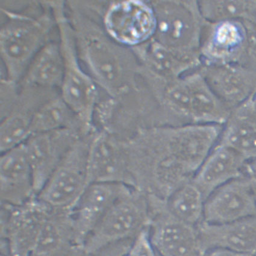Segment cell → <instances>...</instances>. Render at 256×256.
Returning a JSON list of instances; mask_svg holds the SVG:
<instances>
[{"label":"cell","instance_id":"cell-17","mask_svg":"<svg viewBox=\"0 0 256 256\" xmlns=\"http://www.w3.org/2000/svg\"><path fill=\"white\" fill-rule=\"evenodd\" d=\"M246 159L237 152L218 142L191 181L206 200L226 182L246 176Z\"/></svg>","mask_w":256,"mask_h":256},{"label":"cell","instance_id":"cell-13","mask_svg":"<svg viewBox=\"0 0 256 256\" xmlns=\"http://www.w3.org/2000/svg\"><path fill=\"white\" fill-rule=\"evenodd\" d=\"M106 29L112 37L126 45L142 42L152 33L156 20L152 11L140 2L117 3L108 9Z\"/></svg>","mask_w":256,"mask_h":256},{"label":"cell","instance_id":"cell-22","mask_svg":"<svg viewBox=\"0 0 256 256\" xmlns=\"http://www.w3.org/2000/svg\"><path fill=\"white\" fill-rule=\"evenodd\" d=\"M198 6L208 22L238 20L254 23L256 20V1L202 2Z\"/></svg>","mask_w":256,"mask_h":256},{"label":"cell","instance_id":"cell-14","mask_svg":"<svg viewBox=\"0 0 256 256\" xmlns=\"http://www.w3.org/2000/svg\"><path fill=\"white\" fill-rule=\"evenodd\" d=\"M197 231L202 255L214 249L256 255V216L222 224L202 222Z\"/></svg>","mask_w":256,"mask_h":256},{"label":"cell","instance_id":"cell-5","mask_svg":"<svg viewBox=\"0 0 256 256\" xmlns=\"http://www.w3.org/2000/svg\"><path fill=\"white\" fill-rule=\"evenodd\" d=\"M94 133L81 136L76 141L37 194V198L50 208L70 211L86 189L88 157Z\"/></svg>","mask_w":256,"mask_h":256},{"label":"cell","instance_id":"cell-31","mask_svg":"<svg viewBox=\"0 0 256 256\" xmlns=\"http://www.w3.org/2000/svg\"><path fill=\"white\" fill-rule=\"evenodd\" d=\"M254 24H256V22H254Z\"/></svg>","mask_w":256,"mask_h":256},{"label":"cell","instance_id":"cell-21","mask_svg":"<svg viewBox=\"0 0 256 256\" xmlns=\"http://www.w3.org/2000/svg\"><path fill=\"white\" fill-rule=\"evenodd\" d=\"M218 143L234 149L246 161L252 160L256 157V124L232 112Z\"/></svg>","mask_w":256,"mask_h":256},{"label":"cell","instance_id":"cell-30","mask_svg":"<svg viewBox=\"0 0 256 256\" xmlns=\"http://www.w3.org/2000/svg\"><path fill=\"white\" fill-rule=\"evenodd\" d=\"M0 249H1V256H12L8 249L0 248Z\"/></svg>","mask_w":256,"mask_h":256},{"label":"cell","instance_id":"cell-2","mask_svg":"<svg viewBox=\"0 0 256 256\" xmlns=\"http://www.w3.org/2000/svg\"><path fill=\"white\" fill-rule=\"evenodd\" d=\"M54 14L58 34L64 72L60 95L74 114L81 125L82 133L95 132L94 126L96 101L95 85L83 69L78 51L72 25L64 2H46Z\"/></svg>","mask_w":256,"mask_h":256},{"label":"cell","instance_id":"cell-18","mask_svg":"<svg viewBox=\"0 0 256 256\" xmlns=\"http://www.w3.org/2000/svg\"><path fill=\"white\" fill-rule=\"evenodd\" d=\"M64 72L63 56L60 41H50L35 56L18 85L60 93Z\"/></svg>","mask_w":256,"mask_h":256},{"label":"cell","instance_id":"cell-24","mask_svg":"<svg viewBox=\"0 0 256 256\" xmlns=\"http://www.w3.org/2000/svg\"><path fill=\"white\" fill-rule=\"evenodd\" d=\"M124 256H158L150 242L148 229L132 241L130 246Z\"/></svg>","mask_w":256,"mask_h":256},{"label":"cell","instance_id":"cell-27","mask_svg":"<svg viewBox=\"0 0 256 256\" xmlns=\"http://www.w3.org/2000/svg\"><path fill=\"white\" fill-rule=\"evenodd\" d=\"M246 172L248 177L256 178V157L246 161Z\"/></svg>","mask_w":256,"mask_h":256},{"label":"cell","instance_id":"cell-11","mask_svg":"<svg viewBox=\"0 0 256 256\" xmlns=\"http://www.w3.org/2000/svg\"><path fill=\"white\" fill-rule=\"evenodd\" d=\"M94 182H114L134 187L124 142L104 132H95L90 141L88 183Z\"/></svg>","mask_w":256,"mask_h":256},{"label":"cell","instance_id":"cell-4","mask_svg":"<svg viewBox=\"0 0 256 256\" xmlns=\"http://www.w3.org/2000/svg\"><path fill=\"white\" fill-rule=\"evenodd\" d=\"M69 18L79 59L100 83L116 94L122 85L124 69L116 49L99 34L93 23L70 2Z\"/></svg>","mask_w":256,"mask_h":256},{"label":"cell","instance_id":"cell-28","mask_svg":"<svg viewBox=\"0 0 256 256\" xmlns=\"http://www.w3.org/2000/svg\"><path fill=\"white\" fill-rule=\"evenodd\" d=\"M62 256H90L88 253L85 251L83 247H76L72 251L66 253V254Z\"/></svg>","mask_w":256,"mask_h":256},{"label":"cell","instance_id":"cell-9","mask_svg":"<svg viewBox=\"0 0 256 256\" xmlns=\"http://www.w3.org/2000/svg\"><path fill=\"white\" fill-rule=\"evenodd\" d=\"M133 189L130 185L114 182H94L88 185L70 211L79 245L83 247L87 237L114 203Z\"/></svg>","mask_w":256,"mask_h":256},{"label":"cell","instance_id":"cell-32","mask_svg":"<svg viewBox=\"0 0 256 256\" xmlns=\"http://www.w3.org/2000/svg\"><path fill=\"white\" fill-rule=\"evenodd\" d=\"M255 256H256V255H255Z\"/></svg>","mask_w":256,"mask_h":256},{"label":"cell","instance_id":"cell-25","mask_svg":"<svg viewBox=\"0 0 256 256\" xmlns=\"http://www.w3.org/2000/svg\"><path fill=\"white\" fill-rule=\"evenodd\" d=\"M232 112L256 124V87L246 101Z\"/></svg>","mask_w":256,"mask_h":256},{"label":"cell","instance_id":"cell-10","mask_svg":"<svg viewBox=\"0 0 256 256\" xmlns=\"http://www.w3.org/2000/svg\"><path fill=\"white\" fill-rule=\"evenodd\" d=\"M256 216V202L248 176L233 179L205 200L204 221L222 224Z\"/></svg>","mask_w":256,"mask_h":256},{"label":"cell","instance_id":"cell-19","mask_svg":"<svg viewBox=\"0 0 256 256\" xmlns=\"http://www.w3.org/2000/svg\"><path fill=\"white\" fill-rule=\"evenodd\" d=\"M62 129H73L84 135L80 123L58 93L38 109L32 121L31 132L34 134Z\"/></svg>","mask_w":256,"mask_h":256},{"label":"cell","instance_id":"cell-6","mask_svg":"<svg viewBox=\"0 0 256 256\" xmlns=\"http://www.w3.org/2000/svg\"><path fill=\"white\" fill-rule=\"evenodd\" d=\"M148 236L158 256H202L197 227L176 218L166 207V199L147 195Z\"/></svg>","mask_w":256,"mask_h":256},{"label":"cell","instance_id":"cell-20","mask_svg":"<svg viewBox=\"0 0 256 256\" xmlns=\"http://www.w3.org/2000/svg\"><path fill=\"white\" fill-rule=\"evenodd\" d=\"M166 201L168 210L181 221L195 227L204 221L205 198L192 181L178 187Z\"/></svg>","mask_w":256,"mask_h":256},{"label":"cell","instance_id":"cell-7","mask_svg":"<svg viewBox=\"0 0 256 256\" xmlns=\"http://www.w3.org/2000/svg\"><path fill=\"white\" fill-rule=\"evenodd\" d=\"M81 136L73 129L32 134L24 145L33 175L36 196L51 177L58 164Z\"/></svg>","mask_w":256,"mask_h":256},{"label":"cell","instance_id":"cell-16","mask_svg":"<svg viewBox=\"0 0 256 256\" xmlns=\"http://www.w3.org/2000/svg\"><path fill=\"white\" fill-rule=\"evenodd\" d=\"M202 74L231 111L245 102L256 87V73L240 64L208 65Z\"/></svg>","mask_w":256,"mask_h":256},{"label":"cell","instance_id":"cell-29","mask_svg":"<svg viewBox=\"0 0 256 256\" xmlns=\"http://www.w3.org/2000/svg\"><path fill=\"white\" fill-rule=\"evenodd\" d=\"M252 185L253 193H254L256 202V178H250Z\"/></svg>","mask_w":256,"mask_h":256},{"label":"cell","instance_id":"cell-1","mask_svg":"<svg viewBox=\"0 0 256 256\" xmlns=\"http://www.w3.org/2000/svg\"><path fill=\"white\" fill-rule=\"evenodd\" d=\"M40 13L14 11L2 7L4 22L0 31V52L5 69L2 78L18 85L35 56L49 42L56 22L51 9L42 2Z\"/></svg>","mask_w":256,"mask_h":256},{"label":"cell","instance_id":"cell-15","mask_svg":"<svg viewBox=\"0 0 256 256\" xmlns=\"http://www.w3.org/2000/svg\"><path fill=\"white\" fill-rule=\"evenodd\" d=\"M35 196L33 175L24 145L1 152V204L18 206Z\"/></svg>","mask_w":256,"mask_h":256},{"label":"cell","instance_id":"cell-12","mask_svg":"<svg viewBox=\"0 0 256 256\" xmlns=\"http://www.w3.org/2000/svg\"><path fill=\"white\" fill-rule=\"evenodd\" d=\"M247 40V29L242 21L208 22L202 29V54L208 65L240 64Z\"/></svg>","mask_w":256,"mask_h":256},{"label":"cell","instance_id":"cell-23","mask_svg":"<svg viewBox=\"0 0 256 256\" xmlns=\"http://www.w3.org/2000/svg\"><path fill=\"white\" fill-rule=\"evenodd\" d=\"M244 23L247 29L248 40L245 54L240 64L256 73V25L249 22Z\"/></svg>","mask_w":256,"mask_h":256},{"label":"cell","instance_id":"cell-3","mask_svg":"<svg viewBox=\"0 0 256 256\" xmlns=\"http://www.w3.org/2000/svg\"><path fill=\"white\" fill-rule=\"evenodd\" d=\"M150 220L146 194L133 189L108 209L85 240L83 248L92 254L112 244L133 240L148 229Z\"/></svg>","mask_w":256,"mask_h":256},{"label":"cell","instance_id":"cell-8","mask_svg":"<svg viewBox=\"0 0 256 256\" xmlns=\"http://www.w3.org/2000/svg\"><path fill=\"white\" fill-rule=\"evenodd\" d=\"M18 93L6 110L2 112L0 126L1 152L23 145L32 135L31 126L38 109L58 91L18 87Z\"/></svg>","mask_w":256,"mask_h":256},{"label":"cell","instance_id":"cell-26","mask_svg":"<svg viewBox=\"0 0 256 256\" xmlns=\"http://www.w3.org/2000/svg\"><path fill=\"white\" fill-rule=\"evenodd\" d=\"M202 256H254L251 254H244L230 251V250L224 249H214L206 252Z\"/></svg>","mask_w":256,"mask_h":256}]
</instances>
